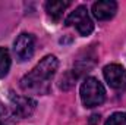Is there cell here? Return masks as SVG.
<instances>
[{"label": "cell", "mask_w": 126, "mask_h": 125, "mask_svg": "<svg viewBox=\"0 0 126 125\" xmlns=\"http://www.w3.org/2000/svg\"><path fill=\"white\" fill-rule=\"evenodd\" d=\"M59 68L56 56L48 55L43 58L31 71L21 80V88L30 94H47L50 91L51 80Z\"/></svg>", "instance_id": "6da1fadb"}, {"label": "cell", "mask_w": 126, "mask_h": 125, "mask_svg": "<svg viewBox=\"0 0 126 125\" xmlns=\"http://www.w3.org/2000/svg\"><path fill=\"white\" fill-rule=\"evenodd\" d=\"M81 99L87 107H95L104 102L106 90L97 78L87 77L81 85Z\"/></svg>", "instance_id": "7a4b0ae2"}, {"label": "cell", "mask_w": 126, "mask_h": 125, "mask_svg": "<svg viewBox=\"0 0 126 125\" xmlns=\"http://www.w3.org/2000/svg\"><path fill=\"white\" fill-rule=\"evenodd\" d=\"M64 25L75 27L81 35H90L94 30L93 19L90 18V13L85 6H78L73 12H70V15L64 21Z\"/></svg>", "instance_id": "3957f363"}, {"label": "cell", "mask_w": 126, "mask_h": 125, "mask_svg": "<svg viewBox=\"0 0 126 125\" xmlns=\"http://www.w3.org/2000/svg\"><path fill=\"white\" fill-rule=\"evenodd\" d=\"M34 50H35V38L32 34L22 32L16 37V40L13 43V52L19 62H25V61L31 59L34 55Z\"/></svg>", "instance_id": "277c9868"}, {"label": "cell", "mask_w": 126, "mask_h": 125, "mask_svg": "<svg viewBox=\"0 0 126 125\" xmlns=\"http://www.w3.org/2000/svg\"><path fill=\"white\" fill-rule=\"evenodd\" d=\"M107 84L114 90H126V69L122 65L110 63L103 69Z\"/></svg>", "instance_id": "5b68a950"}, {"label": "cell", "mask_w": 126, "mask_h": 125, "mask_svg": "<svg viewBox=\"0 0 126 125\" xmlns=\"http://www.w3.org/2000/svg\"><path fill=\"white\" fill-rule=\"evenodd\" d=\"M10 103H12V109H13V115L19 116V118H28L31 116L32 112L35 110V100H32L28 96H16V94L10 93Z\"/></svg>", "instance_id": "8992f818"}, {"label": "cell", "mask_w": 126, "mask_h": 125, "mask_svg": "<svg viewBox=\"0 0 126 125\" xmlns=\"http://www.w3.org/2000/svg\"><path fill=\"white\" fill-rule=\"evenodd\" d=\"M117 12V3L113 0H103V1H95L93 4V15L98 21H107L114 16Z\"/></svg>", "instance_id": "52a82bcc"}, {"label": "cell", "mask_w": 126, "mask_h": 125, "mask_svg": "<svg viewBox=\"0 0 126 125\" xmlns=\"http://www.w3.org/2000/svg\"><path fill=\"white\" fill-rule=\"evenodd\" d=\"M70 6V1H47L46 3V12L53 21H59L62 18L63 12Z\"/></svg>", "instance_id": "ba28073f"}, {"label": "cell", "mask_w": 126, "mask_h": 125, "mask_svg": "<svg viewBox=\"0 0 126 125\" xmlns=\"http://www.w3.org/2000/svg\"><path fill=\"white\" fill-rule=\"evenodd\" d=\"M10 69V55L7 49L0 47V78L6 77Z\"/></svg>", "instance_id": "9c48e42d"}, {"label": "cell", "mask_w": 126, "mask_h": 125, "mask_svg": "<svg viewBox=\"0 0 126 125\" xmlns=\"http://www.w3.org/2000/svg\"><path fill=\"white\" fill-rule=\"evenodd\" d=\"M104 125H126V113L125 112H116L113 113Z\"/></svg>", "instance_id": "30bf717a"}, {"label": "cell", "mask_w": 126, "mask_h": 125, "mask_svg": "<svg viewBox=\"0 0 126 125\" xmlns=\"http://www.w3.org/2000/svg\"><path fill=\"white\" fill-rule=\"evenodd\" d=\"M13 113H10L9 109H6L3 104H0V125H12L13 124Z\"/></svg>", "instance_id": "8fae6325"}]
</instances>
